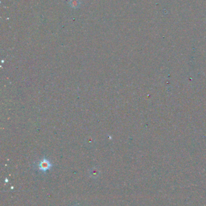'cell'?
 I'll list each match as a JSON object with an SVG mask.
<instances>
[{"label": "cell", "instance_id": "7a4b0ae2", "mask_svg": "<svg viewBox=\"0 0 206 206\" xmlns=\"http://www.w3.org/2000/svg\"><path fill=\"white\" fill-rule=\"evenodd\" d=\"M80 1L79 0H70L69 4L73 8H77L80 5Z\"/></svg>", "mask_w": 206, "mask_h": 206}, {"label": "cell", "instance_id": "6da1fadb", "mask_svg": "<svg viewBox=\"0 0 206 206\" xmlns=\"http://www.w3.org/2000/svg\"><path fill=\"white\" fill-rule=\"evenodd\" d=\"M52 166V165L50 162L46 159H44L42 160H41L39 164V169L44 172L50 169Z\"/></svg>", "mask_w": 206, "mask_h": 206}]
</instances>
